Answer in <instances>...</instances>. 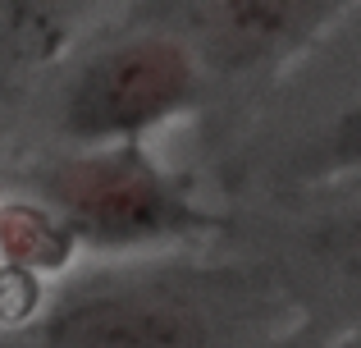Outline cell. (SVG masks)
Here are the masks:
<instances>
[{"label":"cell","mask_w":361,"mask_h":348,"mask_svg":"<svg viewBox=\"0 0 361 348\" xmlns=\"http://www.w3.org/2000/svg\"><path fill=\"white\" fill-rule=\"evenodd\" d=\"M73 229L55 211L32 202H5L0 206V266L42 275V270H64L73 261Z\"/></svg>","instance_id":"cell-4"},{"label":"cell","mask_w":361,"mask_h":348,"mask_svg":"<svg viewBox=\"0 0 361 348\" xmlns=\"http://www.w3.org/2000/svg\"><path fill=\"white\" fill-rule=\"evenodd\" d=\"M32 307H37V275L0 266V321L18 325L32 316Z\"/></svg>","instance_id":"cell-6"},{"label":"cell","mask_w":361,"mask_h":348,"mask_svg":"<svg viewBox=\"0 0 361 348\" xmlns=\"http://www.w3.org/2000/svg\"><path fill=\"white\" fill-rule=\"evenodd\" d=\"M46 193L55 197V215L73 229V239L97 248H128L211 224V215L188 202L183 184L160 170L142 143H115L55 165L46 174Z\"/></svg>","instance_id":"cell-1"},{"label":"cell","mask_w":361,"mask_h":348,"mask_svg":"<svg viewBox=\"0 0 361 348\" xmlns=\"http://www.w3.org/2000/svg\"><path fill=\"white\" fill-rule=\"evenodd\" d=\"M211 23H224V37L233 42H279L283 32H293L298 18H316L320 9H307V5H215L206 9Z\"/></svg>","instance_id":"cell-5"},{"label":"cell","mask_w":361,"mask_h":348,"mask_svg":"<svg viewBox=\"0 0 361 348\" xmlns=\"http://www.w3.org/2000/svg\"><path fill=\"white\" fill-rule=\"evenodd\" d=\"M51 348H206V330L192 312L160 298L115 294L64 307L46 330Z\"/></svg>","instance_id":"cell-3"},{"label":"cell","mask_w":361,"mask_h":348,"mask_svg":"<svg viewBox=\"0 0 361 348\" xmlns=\"http://www.w3.org/2000/svg\"><path fill=\"white\" fill-rule=\"evenodd\" d=\"M192 97V60L169 37H137L101 51L78 73L64 128L82 143H137Z\"/></svg>","instance_id":"cell-2"}]
</instances>
